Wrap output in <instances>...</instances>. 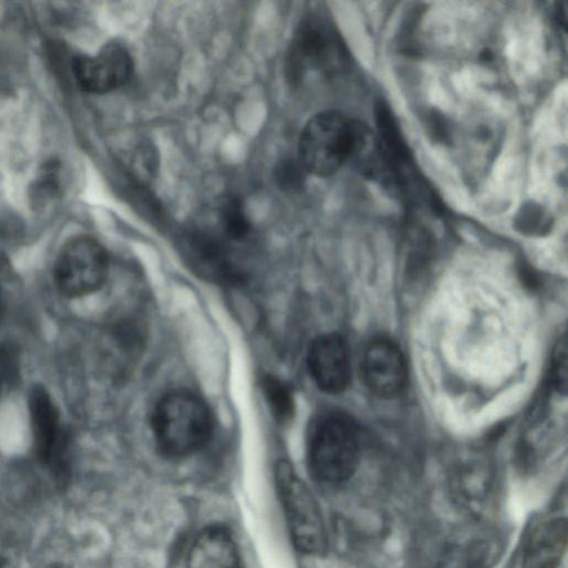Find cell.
<instances>
[{
    "mask_svg": "<svg viewBox=\"0 0 568 568\" xmlns=\"http://www.w3.org/2000/svg\"><path fill=\"white\" fill-rule=\"evenodd\" d=\"M191 253L196 270L209 280L227 285H236L243 280L225 247L215 239L195 234L191 239Z\"/></svg>",
    "mask_w": 568,
    "mask_h": 568,
    "instance_id": "obj_13",
    "label": "cell"
},
{
    "mask_svg": "<svg viewBox=\"0 0 568 568\" xmlns=\"http://www.w3.org/2000/svg\"><path fill=\"white\" fill-rule=\"evenodd\" d=\"M306 170L297 158H283L274 168V181L286 193L300 191L305 183Z\"/></svg>",
    "mask_w": 568,
    "mask_h": 568,
    "instance_id": "obj_17",
    "label": "cell"
},
{
    "mask_svg": "<svg viewBox=\"0 0 568 568\" xmlns=\"http://www.w3.org/2000/svg\"><path fill=\"white\" fill-rule=\"evenodd\" d=\"M132 58L120 43L105 44L94 55H77L72 73L78 85L90 93H106L122 87L131 77Z\"/></svg>",
    "mask_w": 568,
    "mask_h": 568,
    "instance_id": "obj_8",
    "label": "cell"
},
{
    "mask_svg": "<svg viewBox=\"0 0 568 568\" xmlns=\"http://www.w3.org/2000/svg\"><path fill=\"white\" fill-rule=\"evenodd\" d=\"M369 134L365 124L339 111L320 112L301 132L297 159L307 173L329 176L354 159Z\"/></svg>",
    "mask_w": 568,
    "mask_h": 568,
    "instance_id": "obj_1",
    "label": "cell"
},
{
    "mask_svg": "<svg viewBox=\"0 0 568 568\" xmlns=\"http://www.w3.org/2000/svg\"><path fill=\"white\" fill-rule=\"evenodd\" d=\"M567 547V521L551 518L530 534L523 552L521 568H557Z\"/></svg>",
    "mask_w": 568,
    "mask_h": 568,
    "instance_id": "obj_12",
    "label": "cell"
},
{
    "mask_svg": "<svg viewBox=\"0 0 568 568\" xmlns=\"http://www.w3.org/2000/svg\"><path fill=\"white\" fill-rule=\"evenodd\" d=\"M359 430L339 412L317 416L307 432L306 458L310 471L320 481L338 484L348 479L359 460Z\"/></svg>",
    "mask_w": 568,
    "mask_h": 568,
    "instance_id": "obj_3",
    "label": "cell"
},
{
    "mask_svg": "<svg viewBox=\"0 0 568 568\" xmlns=\"http://www.w3.org/2000/svg\"><path fill=\"white\" fill-rule=\"evenodd\" d=\"M187 568H241L237 546L232 535L222 526L203 529L193 540Z\"/></svg>",
    "mask_w": 568,
    "mask_h": 568,
    "instance_id": "obj_11",
    "label": "cell"
},
{
    "mask_svg": "<svg viewBox=\"0 0 568 568\" xmlns=\"http://www.w3.org/2000/svg\"><path fill=\"white\" fill-rule=\"evenodd\" d=\"M109 273V256L101 244L88 236L70 240L53 267L57 288L68 297H81L99 290Z\"/></svg>",
    "mask_w": 568,
    "mask_h": 568,
    "instance_id": "obj_6",
    "label": "cell"
},
{
    "mask_svg": "<svg viewBox=\"0 0 568 568\" xmlns=\"http://www.w3.org/2000/svg\"><path fill=\"white\" fill-rule=\"evenodd\" d=\"M307 364L312 378L323 392L338 394L348 385L349 352L341 335L331 333L318 336L308 349Z\"/></svg>",
    "mask_w": 568,
    "mask_h": 568,
    "instance_id": "obj_10",
    "label": "cell"
},
{
    "mask_svg": "<svg viewBox=\"0 0 568 568\" xmlns=\"http://www.w3.org/2000/svg\"><path fill=\"white\" fill-rule=\"evenodd\" d=\"M3 378H4V376H3V374H2V372L0 369V392H1Z\"/></svg>",
    "mask_w": 568,
    "mask_h": 568,
    "instance_id": "obj_19",
    "label": "cell"
},
{
    "mask_svg": "<svg viewBox=\"0 0 568 568\" xmlns=\"http://www.w3.org/2000/svg\"><path fill=\"white\" fill-rule=\"evenodd\" d=\"M220 220L225 235L232 240H243L250 233V221L242 201L236 196H230L222 202Z\"/></svg>",
    "mask_w": 568,
    "mask_h": 568,
    "instance_id": "obj_15",
    "label": "cell"
},
{
    "mask_svg": "<svg viewBox=\"0 0 568 568\" xmlns=\"http://www.w3.org/2000/svg\"><path fill=\"white\" fill-rule=\"evenodd\" d=\"M262 389L274 419L281 425L291 422L295 413L291 387L282 379L267 375L262 381Z\"/></svg>",
    "mask_w": 568,
    "mask_h": 568,
    "instance_id": "obj_14",
    "label": "cell"
},
{
    "mask_svg": "<svg viewBox=\"0 0 568 568\" xmlns=\"http://www.w3.org/2000/svg\"><path fill=\"white\" fill-rule=\"evenodd\" d=\"M59 190L60 166L57 162L47 163L32 186V204L36 207L45 206L58 195Z\"/></svg>",
    "mask_w": 568,
    "mask_h": 568,
    "instance_id": "obj_16",
    "label": "cell"
},
{
    "mask_svg": "<svg viewBox=\"0 0 568 568\" xmlns=\"http://www.w3.org/2000/svg\"><path fill=\"white\" fill-rule=\"evenodd\" d=\"M34 452L55 478L63 481L68 474L67 437L59 412L45 388L37 386L29 397Z\"/></svg>",
    "mask_w": 568,
    "mask_h": 568,
    "instance_id": "obj_7",
    "label": "cell"
},
{
    "mask_svg": "<svg viewBox=\"0 0 568 568\" xmlns=\"http://www.w3.org/2000/svg\"><path fill=\"white\" fill-rule=\"evenodd\" d=\"M550 382L558 393L566 394L567 389V344L562 335L557 341L550 363Z\"/></svg>",
    "mask_w": 568,
    "mask_h": 568,
    "instance_id": "obj_18",
    "label": "cell"
},
{
    "mask_svg": "<svg viewBox=\"0 0 568 568\" xmlns=\"http://www.w3.org/2000/svg\"><path fill=\"white\" fill-rule=\"evenodd\" d=\"M1 311H2V294H1V290H0V315H1Z\"/></svg>",
    "mask_w": 568,
    "mask_h": 568,
    "instance_id": "obj_20",
    "label": "cell"
},
{
    "mask_svg": "<svg viewBox=\"0 0 568 568\" xmlns=\"http://www.w3.org/2000/svg\"><path fill=\"white\" fill-rule=\"evenodd\" d=\"M275 483L293 545L303 554L322 555L327 535L314 496L287 462L277 464Z\"/></svg>",
    "mask_w": 568,
    "mask_h": 568,
    "instance_id": "obj_4",
    "label": "cell"
},
{
    "mask_svg": "<svg viewBox=\"0 0 568 568\" xmlns=\"http://www.w3.org/2000/svg\"><path fill=\"white\" fill-rule=\"evenodd\" d=\"M344 50L332 26L322 17L311 14L298 26L287 52L286 73L300 82L308 72L331 74L344 64Z\"/></svg>",
    "mask_w": 568,
    "mask_h": 568,
    "instance_id": "obj_5",
    "label": "cell"
},
{
    "mask_svg": "<svg viewBox=\"0 0 568 568\" xmlns=\"http://www.w3.org/2000/svg\"><path fill=\"white\" fill-rule=\"evenodd\" d=\"M158 448L166 456L183 457L201 449L213 433V417L205 402L187 390L163 396L152 414Z\"/></svg>",
    "mask_w": 568,
    "mask_h": 568,
    "instance_id": "obj_2",
    "label": "cell"
},
{
    "mask_svg": "<svg viewBox=\"0 0 568 568\" xmlns=\"http://www.w3.org/2000/svg\"><path fill=\"white\" fill-rule=\"evenodd\" d=\"M362 374L366 386L377 396L392 398L402 393L407 378L406 362L389 339L373 341L364 352Z\"/></svg>",
    "mask_w": 568,
    "mask_h": 568,
    "instance_id": "obj_9",
    "label": "cell"
}]
</instances>
